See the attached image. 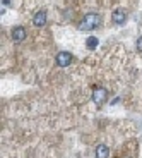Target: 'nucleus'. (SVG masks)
Returning a JSON list of instances; mask_svg holds the SVG:
<instances>
[{
    "mask_svg": "<svg viewBox=\"0 0 142 158\" xmlns=\"http://www.w3.org/2000/svg\"><path fill=\"white\" fill-rule=\"evenodd\" d=\"M99 24H101V16L96 14V12H89V14H86V16L81 19L79 29L81 31H93V29L98 28Z\"/></svg>",
    "mask_w": 142,
    "mask_h": 158,
    "instance_id": "1",
    "label": "nucleus"
},
{
    "mask_svg": "<svg viewBox=\"0 0 142 158\" xmlns=\"http://www.w3.org/2000/svg\"><path fill=\"white\" fill-rule=\"evenodd\" d=\"M106 98H108V91L105 88L96 86L93 89V103H94L96 107H103V103L106 102Z\"/></svg>",
    "mask_w": 142,
    "mask_h": 158,
    "instance_id": "2",
    "label": "nucleus"
},
{
    "mask_svg": "<svg viewBox=\"0 0 142 158\" xmlns=\"http://www.w3.org/2000/svg\"><path fill=\"white\" fill-rule=\"evenodd\" d=\"M72 60H74V57H72L70 52H60V53H57V57H55L57 65H60V67H67V65H70Z\"/></svg>",
    "mask_w": 142,
    "mask_h": 158,
    "instance_id": "3",
    "label": "nucleus"
},
{
    "mask_svg": "<svg viewBox=\"0 0 142 158\" xmlns=\"http://www.w3.org/2000/svg\"><path fill=\"white\" fill-rule=\"evenodd\" d=\"M10 40L14 43L24 41V40H26V29H24V26H14V28L10 29Z\"/></svg>",
    "mask_w": 142,
    "mask_h": 158,
    "instance_id": "4",
    "label": "nucleus"
},
{
    "mask_svg": "<svg viewBox=\"0 0 142 158\" xmlns=\"http://www.w3.org/2000/svg\"><path fill=\"white\" fill-rule=\"evenodd\" d=\"M127 17H128V14H127L125 9H115L113 14H111V21H113V24H123L127 21Z\"/></svg>",
    "mask_w": 142,
    "mask_h": 158,
    "instance_id": "5",
    "label": "nucleus"
},
{
    "mask_svg": "<svg viewBox=\"0 0 142 158\" xmlns=\"http://www.w3.org/2000/svg\"><path fill=\"white\" fill-rule=\"evenodd\" d=\"M33 24H34L36 28H43L45 24H46V10H45V9L38 10L34 16H33Z\"/></svg>",
    "mask_w": 142,
    "mask_h": 158,
    "instance_id": "6",
    "label": "nucleus"
},
{
    "mask_svg": "<svg viewBox=\"0 0 142 158\" xmlns=\"http://www.w3.org/2000/svg\"><path fill=\"white\" fill-rule=\"evenodd\" d=\"M110 156V148L106 146V144H98L96 146V158H108Z\"/></svg>",
    "mask_w": 142,
    "mask_h": 158,
    "instance_id": "7",
    "label": "nucleus"
},
{
    "mask_svg": "<svg viewBox=\"0 0 142 158\" xmlns=\"http://www.w3.org/2000/svg\"><path fill=\"white\" fill-rule=\"evenodd\" d=\"M96 45H98V40H96V38H89V40H87V47H89V48H94Z\"/></svg>",
    "mask_w": 142,
    "mask_h": 158,
    "instance_id": "8",
    "label": "nucleus"
},
{
    "mask_svg": "<svg viewBox=\"0 0 142 158\" xmlns=\"http://www.w3.org/2000/svg\"><path fill=\"white\" fill-rule=\"evenodd\" d=\"M137 50L142 52V36H139V40H137Z\"/></svg>",
    "mask_w": 142,
    "mask_h": 158,
    "instance_id": "9",
    "label": "nucleus"
}]
</instances>
